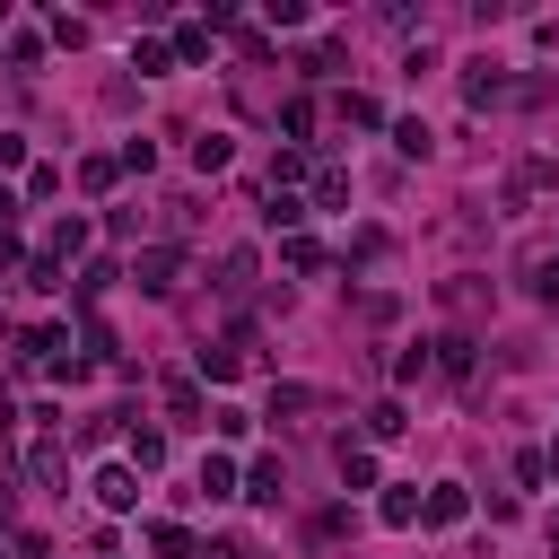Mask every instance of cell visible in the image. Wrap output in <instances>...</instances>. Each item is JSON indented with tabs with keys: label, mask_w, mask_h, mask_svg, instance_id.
I'll list each match as a JSON object with an SVG mask.
<instances>
[{
	"label": "cell",
	"mask_w": 559,
	"mask_h": 559,
	"mask_svg": "<svg viewBox=\"0 0 559 559\" xmlns=\"http://www.w3.org/2000/svg\"><path fill=\"white\" fill-rule=\"evenodd\" d=\"M288 183H314V166H306V148H280V157H271V192H288Z\"/></svg>",
	"instance_id": "23"
},
{
	"label": "cell",
	"mask_w": 559,
	"mask_h": 559,
	"mask_svg": "<svg viewBox=\"0 0 559 559\" xmlns=\"http://www.w3.org/2000/svg\"><path fill=\"white\" fill-rule=\"evenodd\" d=\"M148 550H157V559H192V533H183V524H148Z\"/></svg>",
	"instance_id": "30"
},
{
	"label": "cell",
	"mask_w": 559,
	"mask_h": 559,
	"mask_svg": "<svg viewBox=\"0 0 559 559\" xmlns=\"http://www.w3.org/2000/svg\"><path fill=\"white\" fill-rule=\"evenodd\" d=\"M166 411L175 419H201V376H166ZM210 428V419H201Z\"/></svg>",
	"instance_id": "21"
},
{
	"label": "cell",
	"mask_w": 559,
	"mask_h": 559,
	"mask_svg": "<svg viewBox=\"0 0 559 559\" xmlns=\"http://www.w3.org/2000/svg\"><path fill=\"white\" fill-rule=\"evenodd\" d=\"M341 122H358V131H376V122H384V105H376V96H341Z\"/></svg>",
	"instance_id": "32"
},
{
	"label": "cell",
	"mask_w": 559,
	"mask_h": 559,
	"mask_svg": "<svg viewBox=\"0 0 559 559\" xmlns=\"http://www.w3.org/2000/svg\"><path fill=\"white\" fill-rule=\"evenodd\" d=\"M280 262H288V271H323V245H314V236H280Z\"/></svg>",
	"instance_id": "28"
},
{
	"label": "cell",
	"mask_w": 559,
	"mask_h": 559,
	"mask_svg": "<svg viewBox=\"0 0 559 559\" xmlns=\"http://www.w3.org/2000/svg\"><path fill=\"white\" fill-rule=\"evenodd\" d=\"M515 480H524V489H542V480H550V463H542V445H515Z\"/></svg>",
	"instance_id": "34"
},
{
	"label": "cell",
	"mask_w": 559,
	"mask_h": 559,
	"mask_svg": "<svg viewBox=\"0 0 559 559\" xmlns=\"http://www.w3.org/2000/svg\"><path fill=\"white\" fill-rule=\"evenodd\" d=\"M87 489H96V507H105V515H131V507H140V472H131V463H105Z\"/></svg>",
	"instance_id": "3"
},
{
	"label": "cell",
	"mask_w": 559,
	"mask_h": 559,
	"mask_svg": "<svg viewBox=\"0 0 559 559\" xmlns=\"http://www.w3.org/2000/svg\"><path fill=\"white\" fill-rule=\"evenodd\" d=\"M550 559H559V524H550Z\"/></svg>",
	"instance_id": "42"
},
{
	"label": "cell",
	"mask_w": 559,
	"mask_h": 559,
	"mask_svg": "<svg viewBox=\"0 0 559 559\" xmlns=\"http://www.w3.org/2000/svg\"><path fill=\"white\" fill-rule=\"evenodd\" d=\"M349 201V175L341 166H314V210H341Z\"/></svg>",
	"instance_id": "27"
},
{
	"label": "cell",
	"mask_w": 559,
	"mask_h": 559,
	"mask_svg": "<svg viewBox=\"0 0 559 559\" xmlns=\"http://www.w3.org/2000/svg\"><path fill=\"white\" fill-rule=\"evenodd\" d=\"M26 472H35V489H61V480H70V454H61V437H35Z\"/></svg>",
	"instance_id": "12"
},
{
	"label": "cell",
	"mask_w": 559,
	"mask_h": 559,
	"mask_svg": "<svg viewBox=\"0 0 559 559\" xmlns=\"http://www.w3.org/2000/svg\"><path fill=\"white\" fill-rule=\"evenodd\" d=\"M122 463L131 472H166V428H131L122 437Z\"/></svg>",
	"instance_id": "11"
},
{
	"label": "cell",
	"mask_w": 559,
	"mask_h": 559,
	"mask_svg": "<svg viewBox=\"0 0 559 559\" xmlns=\"http://www.w3.org/2000/svg\"><path fill=\"white\" fill-rule=\"evenodd\" d=\"M358 428H367V445H393L411 419H402V402H367V419H358Z\"/></svg>",
	"instance_id": "18"
},
{
	"label": "cell",
	"mask_w": 559,
	"mask_h": 559,
	"mask_svg": "<svg viewBox=\"0 0 559 559\" xmlns=\"http://www.w3.org/2000/svg\"><path fill=\"white\" fill-rule=\"evenodd\" d=\"M210 35H218L210 17H183V26H175V61H210Z\"/></svg>",
	"instance_id": "19"
},
{
	"label": "cell",
	"mask_w": 559,
	"mask_h": 559,
	"mask_svg": "<svg viewBox=\"0 0 559 559\" xmlns=\"http://www.w3.org/2000/svg\"><path fill=\"white\" fill-rule=\"evenodd\" d=\"M419 507H428V498H419V489H411V480H393V489H384V498H376V515H384V524H393V533H411V524H419Z\"/></svg>",
	"instance_id": "14"
},
{
	"label": "cell",
	"mask_w": 559,
	"mask_h": 559,
	"mask_svg": "<svg viewBox=\"0 0 559 559\" xmlns=\"http://www.w3.org/2000/svg\"><path fill=\"white\" fill-rule=\"evenodd\" d=\"M26 288H70V280H61V262H52V253H35V262H26Z\"/></svg>",
	"instance_id": "36"
},
{
	"label": "cell",
	"mask_w": 559,
	"mask_h": 559,
	"mask_svg": "<svg viewBox=\"0 0 559 559\" xmlns=\"http://www.w3.org/2000/svg\"><path fill=\"white\" fill-rule=\"evenodd\" d=\"M428 376L463 384V376H472V341H463V332H437V341H428Z\"/></svg>",
	"instance_id": "5"
},
{
	"label": "cell",
	"mask_w": 559,
	"mask_h": 559,
	"mask_svg": "<svg viewBox=\"0 0 559 559\" xmlns=\"http://www.w3.org/2000/svg\"><path fill=\"white\" fill-rule=\"evenodd\" d=\"M9 524H17V480L0 472V533H9Z\"/></svg>",
	"instance_id": "39"
},
{
	"label": "cell",
	"mask_w": 559,
	"mask_h": 559,
	"mask_svg": "<svg viewBox=\"0 0 559 559\" xmlns=\"http://www.w3.org/2000/svg\"><path fill=\"white\" fill-rule=\"evenodd\" d=\"M44 253H52V262H70V253H87V218H61V227L44 236Z\"/></svg>",
	"instance_id": "25"
},
{
	"label": "cell",
	"mask_w": 559,
	"mask_h": 559,
	"mask_svg": "<svg viewBox=\"0 0 559 559\" xmlns=\"http://www.w3.org/2000/svg\"><path fill=\"white\" fill-rule=\"evenodd\" d=\"M419 376H428V341H419V349H402V358H393V384H419Z\"/></svg>",
	"instance_id": "37"
},
{
	"label": "cell",
	"mask_w": 559,
	"mask_h": 559,
	"mask_svg": "<svg viewBox=\"0 0 559 559\" xmlns=\"http://www.w3.org/2000/svg\"><path fill=\"white\" fill-rule=\"evenodd\" d=\"M114 175H122V157H79V192H114Z\"/></svg>",
	"instance_id": "26"
},
{
	"label": "cell",
	"mask_w": 559,
	"mask_h": 559,
	"mask_svg": "<svg viewBox=\"0 0 559 559\" xmlns=\"http://www.w3.org/2000/svg\"><path fill=\"white\" fill-rule=\"evenodd\" d=\"M306 411H332V393H314V384H271V419H280V428L306 419Z\"/></svg>",
	"instance_id": "8"
},
{
	"label": "cell",
	"mask_w": 559,
	"mask_h": 559,
	"mask_svg": "<svg viewBox=\"0 0 559 559\" xmlns=\"http://www.w3.org/2000/svg\"><path fill=\"white\" fill-rule=\"evenodd\" d=\"M253 280H262V253L253 245H227L218 253V297H253Z\"/></svg>",
	"instance_id": "4"
},
{
	"label": "cell",
	"mask_w": 559,
	"mask_h": 559,
	"mask_svg": "<svg viewBox=\"0 0 559 559\" xmlns=\"http://www.w3.org/2000/svg\"><path fill=\"white\" fill-rule=\"evenodd\" d=\"M114 280H122V271H114V262H87V271H79V280H70V288H79V297H105V288H114Z\"/></svg>",
	"instance_id": "33"
},
{
	"label": "cell",
	"mask_w": 559,
	"mask_h": 559,
	"mask_svg": "<svg viewBox=\"0 0 559 559\" xmlns=\"http://www.w3.org/2000/svg\"><path fill=\"white\" fill-rule=\"evenodd\" d=\"M463 480H428V507H419V524H463Z\"/></svg>",
	"instance_id": "15"
},
{
	"label": "cell",
	"mask_w": 559,
	"mask_h": 559,
	"mask_svg": "<svg viewBox=\"0 0 559 559\" xmlns=\"http://www.w3.org/2000/svg\"><path fill=\"white\" fill-rule=\"evenodd\" d=\"M201 498H245V472H236V454H227V445H210V454H201Z\"/></svg>",
	"instance_id": "6"
},
{
	"label": "cell",
	"mask_w": 559,
	"mask_h": 559,
	"mask_svg": "<svg viewBox=\"0 0 559 559\" xmlns=\"http://www.w3.org/2000/svg\"><path fill=\"white\" fill-rule=\"evenodd\" d=\"M9 550H17V559H52V542H44V533H17Z\"/></svg>",
	"instance_id": "38"
},
{
	"label": "cell",
	"mask_w": 559,
	"mask_h": 559,
	"mask_svg": "<svg viewBox=\"0 0 559 559\" xmlns=\"http://www.w3.org/2000/svg\"><path fill=\"white\" fill-rule=\"evenodd\" d=\"M550 183H559L550 157H515V166H507V201H533V192H550Z\"/></svg>",
	"instance_id": "7"
},
{
	"label": "cell",
	"mask_w": 559,
	"mask_h": 559,
	"mask_svg": "<svg viewBox=\"0 0 559 559\" xmlns=\"http://www.w3.org/2000/svg\"><path fill=\"white\" fill-rule=\"evenodd\" d=\"M0 166H26V140L17 131H0Z\"/></svg>",
	"instance_id": "40"
},
{
	"label": "cell",
	"mask_w": 559,
	"mask_h": 559,
	"mask_svg": "<svg viewBox=\"0 0 559 559\" xmlns=\"http://www.w3.org/2000/svg\"><path fill=\"white\" fill-rule=\"evenodd\" d=\"M437 297H445V314H480V306H489V280H472V271H454V280H445Z\"/></svg>",
	"instance_id": "16"
},
{
	"label": "cell",
	"mask_w": 559,
	"mask_h": 559,
	"mask_svg": "<svg viewBox=\"0 0 559 559\" xmlns=\"http://www.w3.org/2000/svg\"><path fill=\"white\" fill-rule=\"evenodd\" d=\"M515 288H524L533 306H559V245H550V236L515 253Z\"/></svg>",
	"instance_id": "1"
},
{
	"label": "cell",
	"mask_w": 559,
	"mask_h": 559,
	"mask_svg": "<svg viewBox=\"0 0 559 559\" xmlns=\"http://www.w3.org/2000/svg\"><path fill=\"white\" fill-rule=\"evenodd\" d=\"M542 463H550V480H559V437H550V454H542Z\"/></svg>",
	"instance_id": "41"
},
{
	"label": "cell",
	"mask_w": 559,
	"mask_h": 559,
	"mask_svg": "<svg viewBox=\"0 0 559 559\" xmlns=\"http://www.w3.org/2000/svg\"><path fill=\"white\" fill-rule=\"evenodd\" d=\"M210 428H218V445H245V437H253V411L227 402V411H210Z\"/></svg>",
	"instance_id": "29"
},
{
	"label": "cell",
	"mask_w": 559,
	"mask_h": 559,
	"mask_svg": "<svg viewBox=\"0 0 559 559\" xmlns=\"http://www.w3.org/2000/svg\"><path fill=\"white\" fill-rule=\"evenodd\" d=\"M131 280H140V297H175L183 288V253L175 245H140L131 253Z\"/></svg>",
	"instance_id": "2"
},
{
	"label": "cell",
	"mask_w": 559,
	"mask_h": 559,
	"mask_svg": "<svg viewBox=\"0 0 559 559\" xmlns=\"http://www.w3.org/2000/svg\"><path fill=\"white\" fill-rule=\"evenodd\" d=\"M393 148H402V157H428V148H437V140H428V122H419V114H411V122H393Z\"/></svg>",
	"instance_id": "31"
},
{
	"label": "cell",
	"mask_w": 559,
	"mask_h": 559,
	"mask_svg": "<svg viewBox=\"0 0 559 559\" xmlns=\"http://www.w3.org/2000/svg\"><path fill=\"white\" fill-rule=\"evenodd\" d=\"M262 218H271L280 236H306V201H297V192H271V210H262Z\"/></svg>",
	"instance_id": "24"
},
{
	"label": "cell",
	"mask_w": 559,
	"mask_h": 559,
	"mask_svg": "<svg viewBox=\"0 0 559 559\" xmlns=\"http://www.w3.org/2000/svg\"><path fill=\"white\" fill-rule=\"evenodd\" d=\"M280 140H314V96H288L280 105Z\"/></svg>",
	"instance_id": "22"
},
{
	"label": "cell",
	"mask_w": 559,
	"mask_h": 559,
	"mask_svg": "<svg viewBox=\"0 0 559 559\" xmlns=\"http://www.w3.org/2000/svg\"><path fill=\"white\" fill-rule=\"evenodd\" d=\"M332 463H341V489H384V480H376V445L341 437V454H332Z\"/></svg>",
	"instance_id": "9"
},
{
	"label": "cell",
	"mask_w": 559,
	"mask_h": 559,
	"mask_svg": "<svg viewBox=\"0 0 559 559\" xmlns=\"http://www.w3.org/2000/svg\"><path fill=\"white\" fill-rule=\"evenodd\" d=\"M341 533H358V515H349V507H323V515H314V542H341Z\"/></svg>",
	"instance_id": "35"
},
{
	"label": "cell",
	"mask_w": 559,
	"mask_h": 559,
	"mask_svg": "<svg viewBox=\"0 0 559 559\" xmlns=\"http://www.w3.org/2000/svg\"><path fill=\"white\" fill-rule=\"evenodd\" d=\"M131 70H140V79H166V70H175V44L140 35V44H131Z\"/></svg>",
	"instance_id": "20"
},
{
	"label": "cell",
	"mask_w": 559,
	"mask_h": 559,
	"mask_svg": "<svg viewBox=\"0 0 559 559\" xmlns=\"http://www.w3.org/2000/svg\"><path fill=\"white\" fill-rule=\"evenodd\" d=\"M463 105L480 114V105H507V79H498V61H472L463 70Z\"/></svg>",
	"instance_id": "10"
},
{
	"label": "cell",
	"mask_w": 559,
	"mask_h": 559,
	"mask_svg": "<svg viewBox=\"0 0 559 559\" xmlns=\"http://www.w3.org/2000/svg\"><path fill=\"white\" fill-rule=\"evenodd\" d=\"M227 157H236L227 131H192V166H201V175H227Z\"/></svg>",
	"instance_id": "17"
},
{
	"label": "cell",
	"mask_w": 559,
	"mask_h": 559,
	"mask_svg": "<svg viewBox=\"0 0 559 559\" xmlns=\"http://www.w3.org/2000/svg\"><path fill=\"white\" fill-rule=\"evenodd\" d=\"M280 489H288V472H280L271 454H253V463H245V498H253V507H280Z\"/></svg>",
	"instance_id": "13"
}]
</instances>
